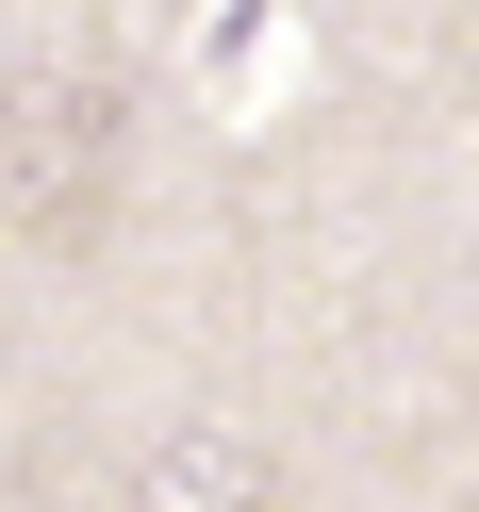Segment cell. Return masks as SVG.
Masks as SVG:
<instances>
[{"instance_id":"6da1fadb","label":"cell","mask_w":479,"mask_h":512,"mask_svg":"<svg viewBox=\"0 0 479 512\" xmlns=\"http://www.w3.org/2000/svg\"><path fill=\"white\" fill-rule=\"evenodd\" d=\"M116 166H133V100H116L83 50H34V67H0V215L83 265L116 232Z\"/></svg>"}]
</instances>
